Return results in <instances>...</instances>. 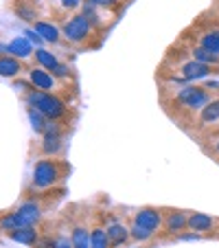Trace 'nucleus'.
<instances>
[{
    "label": "nucleus",
    "instance_id": "1",
    "mask_svg": "<svg viewBox=\"0 0 219 248\" xmlns=\"http://www.w3.org/2000/svg\"><path fill=\"white\" fill-rule=\"evenodd\" d=\"M27 103L29 106H33L35 110H40L48 121H59V119L66 114V106H64V101H61L59 97L48 94V93L38 90V88H31L27 93Z\"/></svg>",
    "mask_w": 219,
    "mask_h": 248
},
{
    "label": "nucleus",
    "instance_id": "2",
    "mask_svg": "<svg viewBox=\"0 0 219 248\" xmlns=\"http://www.w3.org/2000/svg\"><path fill=\"white\" fill-rule=\"evenodd\" d=\"M61 178H64V165H61L59 160L44 158V160H38L35 167H33L31 183L35 189H48Z\"/></svg>",
    "mask_w": 219,
    "mask_h": 248
},
{
    "label": "nucleus",
    "instance_id": "3",
    "mask_svg": "<svg viewBox=\"0 0 219 248\" xmlns=\"http://www.w3.org/2000/svg\"><path fill=\"white\" fill-rule=\"evenodd\" d=\"M208 101H210L208 90L202 88V86H195V84L184 86V88L177 90V94H175V103L187 110H202Z\"/></svg>",
    "mask_w": 219,
    "mask_h": 248
},
{
    "label": "nucleus",
    "instance_id": "4",
    "mask_svg": "<svg viewBox=\"0 0 219 248\" xmlns=\"http://www.w3.org/2000/svg\"><path fill=\"white\" fill-rule=\"evenodd\" d=\"M90 31H92V24L88 22V18H86L84 14L73 16V18L64 24V35L70 42H84L90 35Z\"/></svg>",
    "mask_w": 219,
    "mask_h": 248
},
{
    "label": "nucleus",
    "instance_id": "5",
    "mask_svg": "<svg viewBox=\"0 0 219 248\" xmlns=\"http://www.w3.org/2000/svg\"><path fill=\"white\" fill-rule=\"evenodd\" d=\"M134 224L143 226V229H149V231H158L160 224H162V213L154 206H143V209L136 211L134 216Z\"/></svg>",
    "mask_w": 219,
    "mask_h": 248
},
{
    "label": "nucleus",
    "instance_id": "6",
    "mask_svg": "<svg viewBox=\"0 0 219 248\" xmlns=\"http://www.w3.org/2000/svg\"><path fill=\"white\" fill-rule=\"evenodd\" d=\"M215 70V66H206L202 62H195V60H189L180 66V73L182 75L177 77L175 81H191V79H202V77L210 75Z\"/></svg>",
    "mask_w": 219,
    "mask_h": 248
},
{
    "label": "nucleus",
    "instance_id": "7",
    "mask_svg": "<svg viewBox=\"0 0 219 248\" xmlns=\"http://www.w3.org/2000/svg\"><path fill=\"white\" fill-rule=\"evenodd\" d=\"M18 217H20V224L22 226H33L35 222H40L42 217V209H40L35 202H24L22 206H18Z\"/></svg>",
    "mask_w": 219,
    "mask_h": 248
},
{
    "label": "nucleus",
    "instance_id": "8",
    "mask_svg": "<svg viewBox=\"0 0 219 248\" xmlns=\"http://www.w3.org/2000/svg\"><path fill=\"white\" fill-rule=\"evenodd\" d=\"M31 84H33V88L44 90V93H46V90H51L53 86H55V77H53L46 68L40 66V68L31 70Z\"/></svg>",
    "mask_w": 219,
    "mask_h": 248
},
{
    "label": "nucleus",
    "instance_id": "9",
    "mask_svg": "<svg viewBox=\"0 0 219 248\" xmlns=\"http://www.w3.org/2000/svg\"><path fill=\"white\" fill-rule=\"evenodd\" d=\"M187 224H189V216L184 211H171L167 220H164V229L169 233H180V231L187 229Z\"/></svg>",
    "mask_w": 219,
    "mask_h": 248
},
{
    "label": "nucleus",
    "instance_id": "10",
    "mask_svg": "<svg viewBox=\"0 0 219 248\" xmlns=\"http://www.w3.org/2000/svg\"><path fill=\"white\" fill-rule=\"evenodd\" d=\"M213 224H215L213 217L206 216V213H191V216H189L187 229L195 231V233H206V231L213 229Z\"/></svg>",
    "mask_w": 219,
    "mask_h": 248
},
{
    "label": "nucleus",
    "instance_id": "11",
    "mask_svg": "<svg viewBox=\"0 0 219 248\" xmlns=\"http://www.w3.org/2000/svg\"><path fill=\"white\" fill-rule=\"evenodd\" d=\"M7 235H9L14 242H20V244H38V231L33 229V226H22V229H15V231H7Z\"/></svg>",
    "mask_w": 219,
    "mask_h": 248
},
{
    "label": "nucleus",
    "instance_id": "12",
    "mask_svg": "<svg viewBox=\"0 0 219 248\" xmlns=\"http://www.w3.org/2000/svg\"><path fill=\"white\" fill-rule=\"evenodd\" d=\"M7 51H9L11 55H15L18 60H24V57H31L33 46L27 38H14L9 44H7Z\"/></svg>",
    "mask_w": 219,
    "mask_h": 248
},
{
    "label": "nucleus",
    "instance_id": "13",
    "mask_svg": "<svg viewBox=\"0 0 219 248\" xmlns=\"http://www.w3.org/2000/svg\"><path fill=\"white\" fill-rule=\"evenodd\" d=\"M35 31H38V35L44 40V42H51V44L59 42V29H57L55 24L38 20V22H35Z\"/></svg>",
    "mask_w": 219,
    "mask_h": 248
},
{
    "label": "nucleus",
    "instance_id": "14",
    "mask_svg": "<svg viewBox=\"0 0 219 248\" xmlns=\"http://www.w3.org/2000/svg\"><path fill=\"white\" fill-rule=\"evenodd\" d=\"M107 237H110V244H112V246H121V244L127 242L130 231H127L121 222H110V226H107Z\"/></svg>",
    "mask_w": 219,
    "mask_h": 248
},
{
    "label": "nucleus",
    "instance_id": "15",
    "mask_svg": "<svg viewBox=\"0 0 219 248\" xmlns=\"http://www.w3.org/2000/svg\"><path fill=\"white\" fill-rule=\"evenodd\" d=\"M197 46H202V48H206V51L219 55V29H208V31L202 33Z\"/></svg>",
    "mask_w": 219,
    "mask_h": 248
},
{
    "label": "nucleus",
    "instance_id": "16",
    "mask_svg": "<svg viewBox=\"0 0 219 248\" xmlns=\"http://www.w3.org/2000/svg\"><path fill=\"white\" fill-rule=\"evenodd\" d=\"M22 73V64H20L18 57H0V75L2 77H15Z\"/></svg>",
    "mask_w": 219,
    "mask_h": 248
},
{
    "label": "nucleus",
    "instance_id": "17",
    "mask_svg": "<svg viewBox=\"0 0 219 248\" xmlns=\"http://www.w3.org/2000/svg\"><path fill=\"white\" fill-rule=\"evenodd\" d=\"M219 119V99H210L204 108L200 110V125H208Z\"/></svg>",
    "mask_w": 219,
    "mask_h": 248
},
{
    "label": "nucleus",
    "instance_id": "18",
    "mask_svg": "<svg viewBox=\"0 0 219 248\" xmlns=\"http://www.w3.org/2000/svg\"><path fill=\"white\" fill-rule=\"evenodd\" d=\"M70 244L75 248H92V242H90V233L86 226H75L73 233H70Z\"/></svg>",
    "mask_w": 219,
    "mask_h": 248
},
{
    "label": "nucleus",
    "instance_id": "19",
    "mask_svg": "<svg viewBox=\"0 0 219 248\" xmlns=\"http://www.w3.org/2000/svg\"><path fill=\"white\" fill-rule=\"evenodd\" d=\"M191 60L202 62V64H206V66H219V55H215V53L206 51V48H202V46L191 48Z\"/></svg>",
    "mask_w": 219,
    "mask_h": 248
},
{
    "label": "nucleus",
    "instance_id": "20",
    "mask_svg": "<svg viewBox=\"0 0 219 248\" xmlns=\"http://www.w3.org/2000/svg\"><path fill=\"white\" fill-rule=\"evenodd\" d=\"M90 242H92V248H110L112 244H110V237H107V229H103V226H94L92 231H90Z\"/></svg>",
    "mask_w": 219,
    "mask_h": 248
},
{
    "label": "nucleus",
    "instance_id": "21",
    "mask_svg": "<svg viewBox=\"0 0 219 248\" xmlns=\"http://www.w3.org/2000/svg\"><path fill=\"white\" fill-rule=\"evenodd\" d=\"M27 112H29V119H31V125H33V130L38 132V134H44V130H46V125H48V119L44 117L40 110H35L33 106H29L27 108Z\"/></svg>",
    "mask_w": 219,
    "mask_h": 248
},
{
    "label": "nucleus",
    "instance_id": "22",
    "mask_svg": "<svg viewBox=\"0 0 219 248\" xmlns=\"http://www.w3.org/2000/svg\"><path fill=\"white\" fill-rule=\"evenodd\" d=\"M35 57H38L40 66H42V68H46V70H51V73H55V68H57V66H59V62H57V57L53 55V53L44 51V48H38V53H35Z\"/></svg>",
    "mask_w": 219,
    "mask_h": 248
},
{
    "label": "nucleus",
    "instance_id": "23",
    "mask_svg": "<svg viewBox=\"0 0 219 248\" xmlns=\"http://www.w3.org/2000/svg\"><path fill=\"white\" fill-rule=\"evenodd\" d=\"M131 237L134 239H138V242H147V239H151V235H154V231H149V229H143V226H138V224H134L131 226Z\"/></svg>",
    "mask_w": 219,
    "mask_h": 248
},
{
    "label": "nucleus",
    "instance_id": "24",
    "mask_svg": "<svg viewBox=\"0 0 219 248\" xmlns=\"http://www.w3.org/2000/svg\"><path fill=\"white\" fill-rule=\"evenodd\" d=\"M86 2L99 7V9H112V7H117L118 2H121V0H86Z\"/></svg>",
    "mask_w": 219,
    "mask_h": 248
},
{
    "label": "nucleus",
    "instance_id": "25",
    "mask_svg": "<svg viewBox=\"0 0 219 248\" xmlns=\"http://www.w3.org/2000/svg\"><path fill=\"white\" fill-rule=\"evenodd\" d=\"M38 248H57V244L53 242L51 237H44V239H38V244H35Z\"/></svg>",
    "mask_w": 219,
    "mask_h": 248
},
{
    "label": "nucleus",
    "instance_id": "26",
    "mask_svg": "<svg viewBox=\"0 0 219 248\" xmlns=\"http://www.w3.org/2000/svg\"><path fill=\"white\" fill-rule=\"evenodd\" d=\"M81 2H84V0H61V5H64L66 9H77Z\"/></svg>",
    "mask_w": 219,
    "mask_h": 248
},
{
    "label": "nucleus",
    "instance_id": "27",
    "mask_svg": "<svg viewBox=\"0 0 219 248\" xmlns=\"http://www.w3.org/2000/svg\"><path fill=\"white\" fill-rule=\"evenodd\" d=\"M24 35H27V38L31 40V42H35V44H42V42H44V40L38 35V31H27Z\"/></svg>",
    "mask_w": 219,
    "mask_h": 248
},
{
    "label": "nucleus",
    "instance_id": "28",
    "mask_svg": "<svg viewBox=\"0 0 219 248\" xmlns=\"http://www.w3.org/2000/svg\"><path fill=\"white\" fill-rule=\"evenodd\" d=\"M57 248H75V246H73V244H68V242H59V244H57Z\"/></svg>",
    "mask_w": 219,
    "mask_h": 248
},
{
    "label": "nucleus",
    "instance_id": "29",
    "mask_svg": "<svg viewBox=\"0 0 219 248\" xmlns=\"http://www.w3.org/2000/svg\"><path fill=\"white\" fill-rule=\"evenodd\" d=\"M215 152H217V154H219V140H217V143H215Z\"/></svg>",
    "mask_w": 219,
    "mask_h": 248
}]
</instances>
